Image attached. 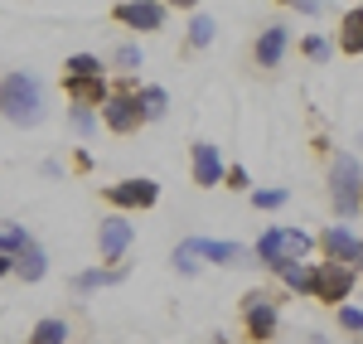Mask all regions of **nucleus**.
Listing matches in <instances>:
<instances>
[{"label": "nucleus", "instance_id": "obj_10", "mask_svg": "<svg viewBox=\"0 0 363 344\" xmlns=\"http://www.w3.org/2000/svg\"><path fill=\"white\" fill-rule=\"evenodd\" d=\"M247 330L257 335V340H272L277 335V306L267 301V296H247Z\"/></svg>", "mask_w": 363, "mask_h": 344}, {"label": "nucleus", "instance_id": "obj_13", "mask_svg": "<svg viewBox=\"0 0 363 344\" xmlns=\"http://www.w3.org/2000/svg\"><path fill=\"white\" fill-rule=\"evenodd\" d=\"M184 253H189V257H213V262H233V257H242V248H238V243H213V238H189V243H184Z\"/></svg>", "mask_w": 363, "mask_h": 344}, {"label": "nucleus", "instance_id": "obj_22", "mask_svg": "<svg viewBox=\"0 0 363 344\" xmlns=\"http://www.w3.org/2000/svg\"><path fill=\"white\" fill-rule=\"evenodd\" d=\"M281 277H286V287H296V291H310V272L296 262V267H277Z\"/></svg>", "mask_w": 363, "mask_h": 344}, {"label": "nucleus", "instance_id": "obj_28", "mask_svg": "<svg viewBox=\"0 0 363 344\" xmlns=\"http://www.w3.org/2000/svg\"><path fill=\"white\" fill-rule=\"evenodd\" d=\"M10 272H15V262H10V257H0V277H10Z\"/></svg>", "mask_w": 363, "mask_h": 344}, {"label": "nucleus", "instance_id": "obj_17", "mask_svg": "<svg viewBox=\"0 0 363 344\" xmlns=\"http://www.w3.org/2000/svg\"><path fill=\"white\" fill-rule=\"evenodd\" d=\"M344 49L349 54H363V10H349L344 15Z\"/></svg>", "mask_w": 363, "mask_h": 344}, {"label": "nucleus", "instance_id": "obj_15", "mask_svg": "<svg viewBox=\"0 0 363 344\" xmlns=\"http://www.w3.org/2000/svg\"><path fill=\"white\" fill-rule=\"evenodd\" d=\"M10 262H15V272H20L25 282H39V277H44V253H39L34 243H29V248H20Z\"/></svg>", "mask_w": 363, "mask_h": 344}, {"label": "nucleus", "instance_id": "obj_26", "mask_svg": "<svg viewBox=\"0 0 363 344\" xmlns=\"http://www.w3.org/2000/svg\"><path fill=\"white\" fill-rule=\"evenodd\" d=\"M306 54L315 58V63H325V58H330V44H325L320 34H310V39H306Z\"/></svg>", "mask_w": 363, "mask_h": 344}, {"label": "nucleus", "instance_id": "obj_5", "mask_svg": "<svg viewBox=\"0 0 363 344\" xmlns=\"http://www.w3.org/2000/svg\"><path fill=\"white\" fill-rule=\"evenodd\" d=\"M107 199H112L116 209H150V204L160 199V184H155V179H121V184L107 189Z\"/></svg>", "mask_w": 363, "mask_h": 344}, {"label": "nucleus", "instance_id": "obj_6", "mask_svg": "<svg viewBox=\"0 0 363 344\" xmlns=\"http://www.w3.org/2000/svg\"><path fill=\"white\" fill-rule=\"evenodd\" d=\"M102 121L112 126V131H136L140 121V97H131V92H116V97H107L102 102Z\"/></svg>", "mask_w": 363, "mask_h": 344}, {"label": "nucleus", "instance_id": "obj_3", "mask_svg": "<svg viewBox=\"0 0 363 344\" xmlns=\"http://www.w3.org/2000/svg\"><path fill=\"white\" fill-rule=\"evenodd\" d=\"M335 184H330V194H335V209L349 218L354 209H359V199H363V170H359V160L354 155H344L339 150L335 155V174H330Z\"/></svg>", "mask_w": 363, "mask_h": 344}, {"label": "nucleus", "instance_id": "obj_20", "mask_svg": "<svg viewBox=\"0 0 363 344\" xmlns=\"http://www.w3.org/2000/svg\"><path fill=\"white\" fill-rule=\"evenodd\" d=\"M68 78H102V58L73 54V58H68Z\"/></svg>", "mask_w": 363, "mask_h": 344}, {"label": "nucleus", "instance_id": "obj_7", "mask_svg": "<svg viewBox=\"0 0 363 344\" xmlns=\"http://www.w3.org/2000/svg\"><path fill=\"white\" fill-rule=\"evenodd\" d=\"M223 174H228V165H223V155H218V145L199 141V145H194V184L213 189V184L223 179Z\"/></svg>", "mask_w": 363, "mask_h": 344}, {"label": "nucleus", "instance_id": "obj_1", "mask_svg": "<svg viewBox=\"0 0 363 344\" xmlns=\"http://www.w3.org/2000/svg\"><path fill=\"white\" fill-rule=\"evenodd\" d=\"M0 112L10 116L15 126H34L44 116V102H39V83L29 73H10L0 83Z\"/></svg>", "mask_w": 363, "mask_h": 344}, {"label": "nucleus", "instance_id": "obj_21", "mask_svg": "<svg viewBox=\"0 0 363 344\" xmlns=\"http://www.w3.org/2000/svg\"><path fill=\"white\" fill-rule=\"evenodd\" d=\"M112 282H121V272H83V277H78V291H92V287H112Z\"/></svg>", "mask_w": 363, "mask_h": 344}, {"label": "nucleus", "instance_id": "obj_9", "mask_svg": "<svg viewBox=\"0 0 363 344\" xmlns=\"http://www.w3.org/2000/svg\"><path fill=\"white\" fill-rule=\"evenodd\" d=\"M325 248H330V257L339 262V267H363V243L354 238V233H344V228H330L325 233Z\"/></svg>", "mask_w": 363, "mask_h": 344}, {"label": "nucleus", "instance_id": "obj_14", "mask_svg": "<svg viewBox=\"0 0 363 344\" xmlns=\"http://www.w3.org/2000/svg\"><path fill=\"white\" fill-rule=\"evenodd\" d=\"M68 97H73V102H97V107H102V102H107V83H102V78H68Z\"/></svg>", "mask_w": 363, "mask_h": 344}, {"label": "nucleus", "instance_id": "obj_23", "mask_svg": "<svg viewBox=\"0 0 363 344\" xmlns=\"http://www.w3.org/2000/svg\"><path fill=\"white\" fill-rule=\"evenodd\" d=\"M189 39H194L199 49H203V44L213 39V20H208V15H194V25H189Z\"/></svg>", "mask_w": 363, "mask_h": 344}, {"label": "nucleus", "instance_id": "obj_8", "mask_svg": "<svg viewBox=\"0 0 363 344\" xmlns=\"http://www.w3.org/2000/svg\"><path fill=\"white\" fill-rule=\"evenodd\" d=\"M97 248H102V257L107 262H116L126 248H131V223L126 218H102V228H97Z\"/></svg>", "mask_w": 363, "mask_h": 344}, {"label": "nucleus", "instance_id": "obj_18", "mask_svg": "<svg viewBox=\"0 0 363 344\" xmlns=\"http://www.w3.org/2000/svg\"><path fill=\"white\" fill-rule=\"evenodd\" d=\"M165 107H169L165 87H145V92H140V116H145V121H155V116H165Z\"/></svg>", "mask_w": 363, "mask_h": 344}, {"label": "nucleus", "instance_id": "obj_24", "mask_svg": "<svg viewBox=\"0 0 363 344\" xmlns=\"http://www.w3.org/2000/svg\"><path fill=\"white\" fill-rule=\"evenodd\" d=\"M252 204H257V209H281V204H286V189H257Z\"/></svg>", "mask_w": 363, "mask_h": 344}, {"label": "nucleus", "instance_id": "obj_12", "mask_svg": "<svg viewBox=\"0 0 363 344\" xmlns=\"http://www.w3.org/2000/svg\"><path fill=\"white\" fill-rule=\"evenodd\" d=\"M281 54H286V25L262 29V39H257V63H262V68H277Z\"/></svg>", "mask_w": 363, "mask_h": 344}, {"label": "nucleus", "instance_id": "obj_19", "mask_svg": "<svg viewBox=\"0 0 363 344\" xmlns=\"http://www.w3.org/2000/svg\"><path fill=\"white\" fill-rule=\"evenodd\" d=\"M29 248V233L20 223H0V257H10V253H20Z\"/></svg>", "mask_w": 363, "mask_h": 344}, {"label": "nucleus", "instance_id": "obj_4", "mask_svg": "<svg viewBox=\"0 0 363 344\" xmlns=\"http://www.w3.org/2000/svg\"><path fill=\"white\" fill-rule=\"evenodd\" d=\"M349 287H354V272L339 267V262H325L320 272H310V291H315L320 301H344Z\"/></svg>", "mask_w": 363, "mask_h": 344}, {"label": "nucleus", "instance_id": "obj_27", "mask_svg": "<svg viewBox=\"0 0 363 344\" xmlns=\"http://www.w3.org/2000/svg\"><path fill=\"white\" fill-rule=\"evenodd\" d=\"M116 63H121V68H136V63H140V49H136V44H121V49H116Z\"/></svg>", "mask_w": 363, "mask_h": 344}, {"label": "nucleus", "instance_id": "obj_25", "mask_svg": "<svg viewBox=\"0 0 363 344\" xmlns=\"http://www.w3.org/2000/svg\"><path fill=\"white\" fill-rule=\"evenodd\" d=\"M339 325H344V330H354V335H363V311H354V306H339Z\"/></svg>", "mask_w": 363, "mask_h": 344}, {"label": "nucleus", "instance_id": "obj_2", "mask_svg": "<svg viewBox=\"0 0 363 344\" xmlns=\"http://www.w3.org/2000/svg\"><path fill=\"white\" fill-rule=\"evenodd\" d=\"M306 253H310V233H301V228H272V233H262V243H257V257L272 262V267H291Z\"/></svg>", "mask_w": 363, "mask_h": 344}, {"label": "nucleus", "instance_id": "obj_11", "mask_svg": "<svg viewBox=\"0 0 363 344\" xmlns=\"http://www.w3.org/2000/svg\"><path fill=\"white\" fill-rule=\"evenodd\" d=\"M116 20L131 29H160L165 25V5H116Z\"/></svg>", "mask_w": 363, "mask_h": 344}, {"label": "nucleus", "instance_id": "obj_16", "mask_svg": "<svg viewBox=\"0 0 363 344\" xmlns=\"http://www.w3.org/2000/svg\"><path fill=\"white\" fill-rule=\"evenodd\" d=\"M63 340H68V325H63L58 316L39 320V325H34V335H29V344H63Z\"/></svg>", "mask_w": 363, "mask_h": 344}]
</instances>
